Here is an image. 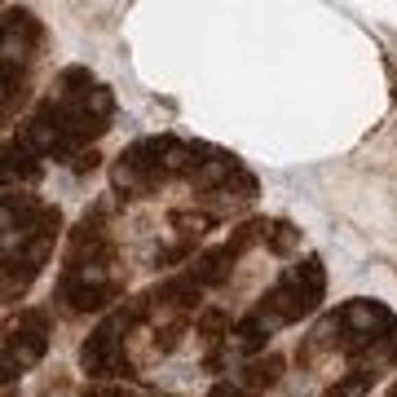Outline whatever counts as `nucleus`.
<instances>
[{
	"label": "nucleus",
	"instance_id": "nucleus-1",
	"mask_svg": "<svg viewBox=\"0 0 397 397\" xmlns=\"http://www.w3.org/2000/svg\"><path fill=\"white\" fill-rule=\"evenodd\" d=\"M115 120V93L89 67H62L54 93L9 133L5 185H36L49 163H76Z\"/></svg>",
	"mask_w": 397,
	"mask_h": 397
},
{
	"label": "nucleus",
	"instance_id": "nucleus-2",
	"mask_svg": "<svg viewBox=\"0 0 397 397\" xmlns=\"http://www.w3.org/2000/svg\"><path fill=\"white\" fill-rule=\"evenodd\" d=\"M322 353H340L349 362V371L322 397H367L397 367V313L384 300H367V296L344 300L296 344L300 367H309Z\"/></svg>",
	"mask_w": 397,
	"mask_h": 397
},
{
	"label": "nucleus",
	"instance_id": "nucleus-3",
	"mask_svg": "<svg viewBox=\"0 0 397 397\" xmlns=\"http://www.w3.org/2000/svg\"><path fill=\"white\" fill-rule=\"evenodd\" d=\"M111 207H115V194L98 198L67 234L54 305H62L76 318L111 309L128 291V269H124L120 243H115V229H111Z\"/></svg>",
	"mask_w": 397,
	"mask_h": 397
},
{
	"label": "nucleus",
	"instance_id": "nucleus-4",
	"mask_svg": "<svg viewBox=\"0 0 397 397\" xmlns=\"http://www.w3.org/2000/svg\"><path fill=\"white\" fill-rule=\"evenodd\" d=\"M322 296H327V269L318 256L291 260L283 274L269 283V291L256 300L243 318L234 322V336H229V367H243L265 353V344L274 340V331L296 327L309 313H318Z\"/></svg>",
	"mask_w": 397,
	"mask_h": 397
},
{
	"label": "nucleus",
	"instance_id": "nucleus-5",
	"mask_svg": "<svg viewBox=\"0 0 397 397\" xmlns=\"http://www.w3.org/2000/svg\"><path fill=\"white\" fill-rule=\"evenodd\" d=\"M0 221H5V300L14 305L18 296H27V287L54 256L62 212L45 198H36L27 185H5Z\"/></svg>",
	"mask_w": 397,
	"mask_h": 397
},
{
	"label": "nucleus",
	"instance_id": "nucleus-6",
	"mask_svg": "<svg viewBox=\"0 0 397 397\" xmlns=\"http://www.w3.org/2000/svg\"><path fill=\"white\" fill-rule=\"evenodd\" d=\"M194 150H198V141H185L177 133L137 137L133 146H124L120 159L111 163V194L120 203H141V198H155L172 181H190Z\"/></svg>",
	"mask_w": 397,
	"mask_h": 397
},
{
	"label": "nucleus",
	"instance_id": "nucleus-7",
	"mask_svg": "<svg viewBox=\"0 0 397 397\" xmlns=\"http://www.w3.org/2000/svg\"><path fill=\"white\" fill-rule=\"evenodd\" d=\"M45 45V27L31 9H5V120H14V106L27 102V84H31V62L36 49Z\"/></svg>",
	"mask_w": 397,
	"mask_h": 397
},
{
	"label": "nucleus",
	"instance_id": "nucleus-8",
	"mask_svg": "<svg viewBox=\"0 0 397 397\" xmlns=\"http://www.w3.org/2000/svg\"><path fill=\"white\" fill-rule=\"evenodd\" d=\"M54 344V313L49 309H23L18 322L5 327V384L14 389L18 375H27Z\"/></svg>",
	"mask_w": 397,
	"mask_h": 397
},
{
	"label": "nucleus",
	"instance_id": "nucleus-9",
	"mask_svg": "<svg viewBox=\"0 0 397 397\" xmlns=\"http://www.w3.org/2000/svg\"><path fill=\"white\" fill-rule=\"evenodd\" d=\"M283 353H260V358H252V362H243V367L234 371V384L238 389H247L252 397H260L265 389H274L278 380H283Z\"/></svg>",
	"mask_w": 397,
	"mask_h": 397
},
{
	"label": "nucleus",
	"instance_id": "nucleus-10",
	"mask_svg": "<svg viewBox=\"0 0 397 397\" xmlns=\"http://www.w3.org/2000/svg\"><path fill=\"white\" fill-rule=\"evenodd\" d=\"M207 397H252V393H247V389H238L234 380H216L212 389H207Z\"/></svg>",
	"mask_w": 397,
	"mask_h": 397
},
{
	"label": "nucleus",
	"instance_id": "nucleus-11",
	"mask_svg": "<svg viewBox=\"0 0 397 397\" xmlns=\"http://www.w3.org/2000/svg\"><path fill=\"white\" fill-rule=\"evenodd\" d=\"M98 163H102V155H98V150H84V155L76 159V172L89 177V172H98Z\"/></svg>",
	"mask_w": 397,
	"mask_h": 397
},
{
	"label": "nucleus",
	"instance_id": "nucleus-12",
	"mask_svg": "<svg viewBox=\"0 0 397 397\" xmlns=\"http://www.w3.org/2000/svg\"><path fill=\"white\" fill-rule=\"evenodd\" d=\"M389 397H397V380H393V389H389Z\"/></svg>",
	"mask_w": 397,
	"mask_h": 397
}]
</instances>
